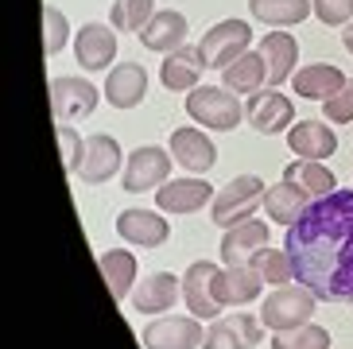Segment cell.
<instances>
[{
	"mask_svg": "<svg viewBox=\"0 0 353 349\" xmlns=\"http://www.w3.org/2000/svg\"><path fill=\"white\" fill-rule=\"evenodd\" d=\"M252 264H256L260 279H264V283H272V288H283V283H291V279H295L291 260H288V252H283V248H264Z\"/></svg>",
	"mask_w": 353,
	"mask_h": 349,
	"instance_id": "cell-33",
	"label": "cell"
},
{
	"mask_svg": "<svg viewBox=\"0 0 353 349\" xmlns=\"http://www.w3.org/2000/svg\"><path fill=\"white\" fill-rule=\"evenodd\" d=\"M214 276H218V264H210V260H194L187 268V276H183V303L194 319H221V303L214 299Z\"/></svg>",
	"mask_w": 353,
	"mask_h": 349,
	"instance_id": "cell-9",
	"label": "cell"
},
{
	"mask_svg": "<svg viewBox=\"0 0 353 349\" xmlns=\"http://www.w3.org/2000/svg\"><path fill=\"white\" fill-rule=\"evenodd\" d=\"M136 39L144 43L148 51H156V54H171L183 47V39H187V16L175 8H159L152 20L144 23V31L136 35Z\"/></svg>",
	"mask_w": 353,
	"mask_h": 349,
	"instance_id": "cell-20",
	"label": "cell"
},
{
	"mask_svg": "<svg viewBox=\"0 0 353 349\" xmlns=\"http://www.w3.org/2000/svg\"><path fill=\"white\" fill-rule=\"evenodd\" d=\"M264 248H268V221H256V217L225 229V237H221V260L225 264H252Z\"/></svg>",
	"mask_w": 353,
	"mask_h": 349,
	"instance_id": "cell-17",
	"label": "cell"
},
{
	"mask_svg": "<svg viewBox=\"0 0 353 349\" xmlns=\"http://www.w3.org/2000/svg\"><path fill=\"white\" fill-rule=\"evenodd\" d=\"M74 54L82 62V70L97 74V70H109V62L117 59V28L109 23H85L74 39Z\"/></svg>",
	"mask_w": 353,
	"mask_h": 349,
	"instance_id": "cell-15",
	"label": "cell"
},
{
	"mask_svg": "<svg viewBox=\"0 0 353 349\" xmlns=\"http://www.w3.org/2000/svg\"><path fill=\"white\" fill-rule=\"evenodd\" d=\"M144 349H202L206 330L198 326V319H159L140 334Z\"/></svg>",
	"mask_w": 353,
	"mask_h": 349,
	"instance_id": "cell-13",
	"label": "cell"
},
{
	"mask_svg": "<svg viewBox=\"0 0 353 349\" xmlns=\"http://www.w3.org/2000/svg\"><path fill=\"white\" fill-rule=\"evenodd\" d=\"M156 16V0H117L113 12H109V20H113L117 31H144V23Z\"/></svg>",
	"mask_w": 353,
	"mask_h": 349,
	"instance_id": "cell-31",
	"label": "cell"
},
{
	"mask_svg": "<svg viewBox=\"0 0 353 349\" xmlns=\"http://www.w3.org/2000/svg\"><path fill=\"white\" fill-rule=\"evenodd\" d=\"M187 113L194 124H206L214 132H229L241 124V101L225 86H194L187 93Z\"/></svg>",
	"mask_w": 353,
	"mask_h": 349,
	"instance_id": "cell-4",
	"label": "cell"
},
{
	"mask_svg": "<svg viewBox=\"0 0 353 349\" xmlns=\"http://www.w3.org/2000/svg\"><path fill=\"white\" fill-rule=\"evenodd\" d=\"M54 136H59V148H63L66 174H78V167H82V152H85V140L74 132L70 124H59V128H54Z\"/></svg>",
	"mask_w": 353,
	"mask_h": 349,
	"instance_id": "cell-35",
	"label": "cell"
},
{
	"mask_svg": "<svg viewBox=\"0 0 353 349\" xmlns=\"http://www.w3.org/2000/svg\"><path fill=\"white\" fill-rule=\"evenodd\" d=\"M171 155L179 159V167H187L194 174L214 171V163H218V148L202 128H175L171 132Z\"/></svg>",
	"mask_w": 353,
	"mask_h": 349,
	"instance_id": "cell-18",
	"label": "cell"
},
{
	"mask_svg": "<svg viewBox=\"0 0 353 349\" xmlns=\"http://www.w3.org/2000/svg\"><path fill=\"white\" fill-rule=\"evenodd\" d=\"M314 307H319V295H314L311 288H303V283H283V288H276L264 299L260 322H264V330H272V334H288V330L307 326Z\"/></svg>",
	"mask_w": 353,
	"mask_h": 349,
	"instance_id": "cell-2",
	"label": "cell"
},
{
	"mask_svg": "<svg viewBox=\"0 0 353 349\" xmlns=\"http://www.w3.org/2000/svg\"><path fill=\"white\" fill-rule=\"evenodd\" d=\"M245 121L260 136H276V132H283V128L295 124V101H291L288 93H276L272 86L268 90H256L245 101Z\"/></svg>",
	"mask_w": 353,
	"mask_h": 349,
	"instance_id": "cell-7",
	"label": "cell"
},
{
	"mask_svg": "<svg viewBox=\"0 0 353 349\" xmlns=\"http://www.w3.org/2000/svg\"><path fill=\"white\" fill-rule=\"evenodd\" d=\"M97 264H101V276H105V283H109V295H113L117 303L132 295V283H136V257L128 252V248H113V252H105Z\"/></svg>",
	"mask_w": 353,
	"mask_h": 349,
	"instance_id": "cell-30",
	"label": "cell"
},
{
	"mask_svg": "<svg viewBox=\"0 0 353 349\" xmlns=\"http://www.w3.org/2000/svg\"><path fill=\"white\" fill-rule=\"evenodd\" d=\"M260 54H264V66H268V86H283L295 74V62H299V43L295 35L288 31H268L264 39H260Z\"/></svg>",
	"mask_w": 353,
	"mask_h": 349,
	"instance_id": "cell-22",
	"label": "cell"
},
{
	"mask_svg": "<svg viewBox=\"0 0 353 349\" xmlns=\"http://www.w3.org/2000/svg\"><path fill=\"white\" fill-rule=\"evenodd\" d=\"M249 43H252V28L245 20H221L202 35L198 51H202L210 70H225L229 62H237L249 51Z\"/></svg>",
	"mask_w": 353,
	"mask_h": 349,
	"instance_id": "cell-5",
	"label": "cell"
},
{
	"mask_svg": "<svg viewBox=\"0 0 353 349\" xmlns=\"http://www.w3.org/2000/svg\"><path fill=\"white\" fill-rule=\"evenodd\" d=\"M105 97L113 109H136L148 97V70L140 62H117V70L105 78Z\"/></svg>",
	"mask_w": 353,
	"mask_h": 349,
	"instance_id": "cell-19",
	"label": "cell"
},
{
	"mask_svg": "<svg viewBox=\"0 0 353 349\" xmlns=\"http://www.w3.org/2000/svg\"><path fill=\"white\" fill-rule=\"evenodd\" d=\"M66 35H70L66 16L54 8V4H43V54H47V59H54V54L66 47Z\"/></svg>",
	"mask_w": 353,
	"mask_h": 349,
	"instance_id": "cell-34",
	"label": "cell"
},
{
	"mask_svg": "<svg viewBox=\"0 0 353 349\" xmlns=\"http://www.w3.org/2000/svg\"><path fill=\"white\" fill-rule=\"evenodd\" d=\"M179 276H171V272H156V276H148L140 288L132 291V310H140V315H163V310H171L179 303Z\"/></svg>",
	"mask_w": 353,
	"mask_h": 349,
	"instance_id": "cell-25",
	"label": "cell"
},
{
	"mask_svg": "<svg viewBox=\"0 0 353 349\" xmlns=\"http://www.w3.org/2000/svg\"><path fill=\"white\" fill-rule=\"evenodd\" d=\"M221 78H225V90L233 93H256L264 90V82H268V66H264V54L260 51H245L237 62H229L225 70H221Z\"/></svg>",
	"mask_w": 353,
	"mask_h": 349,
	"instance_id": "cell-27",
	"label": "cell"
},
{
	"mask_svg": "<svg viewBox=\"0 0 353 349\" xmlns=\"http://www.w3.org/2000/svg\"><path fill=\"white\" fill-rule=\"evenodd\" d=\"M171 159L175 155L163 152L156 144H144L128 155L125 163V190L128 195H144V190H159L171 179Z\"/></svg>",
	"mask_w": 353,
	"mask_h": 349,
	"instance_id": "cell-6",
	"label": "cell"
},
{
	"mask_svg": "<svg viewBox=\"0 0 353 349\" xmlns=\"http://www.w3.org/2000/svg\"><path fill=\"white\" fill-rule=\"evenodd\" d=\"M314 16H319L326 28H345L353 23V0H311Z\"/></svg>",
	"mask_w": 353,
	"mask_h": 349,
	"instance_id": "cell-36",
	"label": "cell"
},
{
	"mask_svg": "<svg viewBox=\"0 0 353 349\" xmlns=\"http://www.w3.org/2000/svg\"><path fill=\"white\" fill-rule=\"evenodd\" d=\"M202 70H206V59H202V51L198 47H179V51H171L163 59V66H159V82L167 86V90L175 93H187L198 86V78H202Z\"/></svg>",
	"mask_w": 353,
	"mask_h": 349,
	"instance_id": "cell-23",
	"label": "cell"
},
{
	"mask_svg": "<svg viewBox=\"0 0 353 349\" xmlns=\"http://www.w3.org/2000/svg\"><path fill=\"white\" fill-rule=\"evenodd\" d=\"M97 97L101 93L85 82V78H70L66 74V78H54L51 82V113L59 124H74V121H82V117L94 113Z\"/></svg>",
	"mask_w": 353,
	"mask_h": 349,
	"instance_id": "cell-8",
	"label": "cell"
},
{
	"mask_svg": "<svg viewBox=\"0 0 353 349\" xmlns=\"http://www.w3.org/2000/svg\"><path fill=\"white\" fill-rule=\"evenodd\" d=\"M322 117L334 121V124H350L353 121V78L334 93L330 101H322Z\"/></svg>",
	"mask_w": 353,
	"mask_h": 349,
	"instance_id": "cell-37",
	"label": "cell"
},
{
	"mask_svg": "<svg viewBox=\"0 0 353 349\" xmlns=\"http://www.w3.org/2000/svg\"><path fill=\"white\" fill-rule=\"evenodd\" d=\"M283 252L295 283L326 303H353V190L314 198L295 226H288Z\"/></svg>",
	"mask_w": 353,
	"mask_h": 349,
	"instance_id": "cell-1",
	"label": "cell"
},
{
	"mask_svg": "<svg viewBox=\"0 0 353 349\" xmlns=\"http://www.w3.org/2000/svg\"><path fill=\"white\" fill-rule=\"evenodd\" d=\"M260 288H264V279H260L256 264H225L214 276V299L221 307H245L260 295Z\"/></svg>",
	"mask_w": 353,
	"mask_h": 349,
	"instance_id": "cell-12",
	"label": "cell"
},
{
	"mask_svg": "<svg viewBox=\"0 0 353 349\" xmlns=\"http://www.w3.org/2000/svg\"><path fill=\"white\" fill-rule=\"evenodd\" d=\"M264 190L268 186L260 183L256 174H237L233 183H225L214 195V202H210V221L221 229H233L241 221H249L256 214V206L264 202Z\"/></svg>",
	"mask_w": 353,
	"mask_h": 349,
	"instance_id": "cell-3",
	"label": "cell"
},
{
	"mask_svg": "<svg viewBox=\"0 0 353 349\" xmlns=\"http://www.w3.org/2000/svg\"><path fill=\"white\" fill-rule=\"evenodd\" d=\"M121 159H125V152H121V144H117L109 132L85 136V152H82L78 179H82L85 186H101V183H109V179L121 171Z\"/></svg>",
	"mask_w": 353,
	"mask_h": 349,
	"instance_id": "cell-10",
	"label": "cell"
},
{
	"mask_svg": "<svg viewBox=\"0 0 353 349\" xmlns=\"http://www.w3.org/2000/svg\"><path fill=\"white\" fill-rule=\"evenodd\" d=\"M214 202V190L202 179H167L156 190V206L163 214H198Z\"/></svg>",
	"mask_w": 353,
	"mask_h": 349,
	"instance_id": "cell-14",
	"label": "cell"
},
{
	"mask_svg": "<svg viewBox=\"0 0 353 349\" xmlns=\"http://www.w3.org/2000/svg\"><path fill=\"white\" fill-rule=\"evenodd\" d=\"M252 20L268 23V28H295L314 12L311 0H249Z\"/></svg>",
	"mask_w": 353,
	"mask_h": 349,
	"instance_id": "cell-28",
	"label": "cell"
},
{
	"mask_svg": "<svg viewBox=\"0 0 353 349\" xmlns=\"http://www.w3.org/2000/svg\"><path fill=\"white\" fill-rule=\"evenodd\" d=\"M342 43H345V51L353 54V23H345V31H342Z\"/></svg>",
	"mask_w": 353,
	"mask_h": 349,
	"instance_id": "cell-38",
	"label": "cell"
},
{
	"mask_svg": "<svg viewBox=\"0 0 353 349\" xmlns=\"http://www.w3.org/2000/svg\"><path fill=\"white\" fill-rule=\"evenodd\" d=\"M272 349H330V330L307 322V326H299V330L276 334V338H272Z\"/></svg>",
	"mask_w": 353,
	"mask_h": 349,
	"instance_id": "cell-32",
	"label": "cell"
},
{
	"mask_svg": "<svg viewBox=\"0 0 353 349\" xmlns=\"http://www.w3.org/2000/svg\"><path fill=\"white\" fill-rule=\"evenodd\" d=\"M117 233H121V241H128L136 248H159L171 237V226L156 210H121L117 214Z\"/></svg>",
	"mask_w": 353,
	"mask_h": 349,
	"instance_id": "cell-16",
	"label": "cell"
},
{
	"mask_svg": "<svg viewBox=\"0 0 353 349\" xmlns=\"http://www.w3.org/2000/svg\"><path fill=\"white\" fill-rule=\"evenodd\" d=\"M283 179L303 186L311 198H322V195H334L338 190V179H334V171L322 159H295V163L283 167Z\"/></svg>",
	"mask_w": 353,
	"mask_h": 349,
	"instance_id": "cell-29",
	"label": "cell"
},
{
	"mask_svg": "<svg viewBox=\"0 0 353 349\" xmlns=\"http://www.w3.org/2000/svg\"><path fill=\"white\" fill-rule=\"evenodd\" d=\"M264 338V322L237 310V315H225V319H214L206 330V341L202 349H252Z\"/></svg>",
	"mask_w": 353,
	"mask_h": 349,
	"instance_id": "cell-11",
	"label": "cell"
},
{
	"mask_svg": "<svg viewBox=\"0 0 353 349\" xmlns=\"http://www.w3.org/2000/svg\"><path fill=\"white\" fill-rule=\"evenodd\" d=\"M345 82H350V78H345L338 66H330V62H311V66H303V70L291 74L295 93L307 97V101H330Z\"/></svg>",
	"mask_w": 353,
	"mask_h": 349,
	"instance_id": "cell-24",
	"label": "cell"
},
{
	"mask_svg": "<svg viewBox=\"0 0 353 349\" xmlns=\"http://www.w3.org/2000/svg\"><path fill=\"white\" fill-rule=\"evenodd\" d=\"M288 148L299 159H330L338 152V136L322 121H299L288 128Z\"/></svg>",
	"mask_w": 353,
	"mask_h": 349,
	"instance_id": "cell-21",
	"label": "cell"
},
{
	"mask_svg": "<svg viewBox=\"0 0 353 349\" xmlns=\"http://www.w3.org/2000/svg\"><path fill=\"white\" fill-rule=\"evenodd\" d=\"M307 206H311V195H307L303 186L288 183V179L264 190V210H268V217L276 226H295Z\"/></svg>",
	"mask_w": 353,
	"mask_h": 349,
	"instance_id": "cell-26",
	"label": "cell"
}]
</instances>
